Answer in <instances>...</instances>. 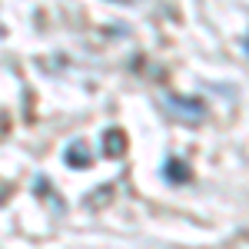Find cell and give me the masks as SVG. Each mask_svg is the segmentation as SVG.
I'll return each instance as SVG.
<instances>
[{
  "label": "cell",
  "instance_id": "obj_4",
  "mask_svg": "<svg viewBox=\"0 0 249 249\" xmlns=\"http://www.w3.org/2000/svg\"><path fill=\"white\" fill-rule=\"evenodd\" d=\"M166 173H170L173 179H186V170H183V166H176V163H170V166H166Z\"/></svg>",
  "mask_w": 249,
  "mask_h": 249
},
{
  "label": "cell",
  "instance_id": "obj_2",
  "mask_svg": "<svg viewBox=\"0 0 249 249\" xmlns=\"http://www.w3.org/2000/svg\"><path fill=\"white\" fill-rule=\"evenodd\" d=\"M123 150H126V136L120 133V130H107V136H103V153L120 156Z\"/></svg>",
  "mask_w": 249,
  "mask_h": 249
},
{
  "label": "cell",
  "instance_id": "obj_3",
  "mask_svg": "<svg viewBox=\"0 0 249 249\" xmlns=\"http://www.w3.org/2000/svg\"><path fill=\"white\" fill-rule=\"evenodd\" d=\"M67 163H70V166H87V163H90V156H87V146H83L80 140L67 146Z\"/></svg>",
  "mask_w": 249,
  "mask_h": 249
},
{
  "label": "cell",
  "instance_id": "obj_5",
  "mask_svg": "<svg viewBox=\"0 0 249 249\" xmlns=\"http://www.w3.org/2000/svg\"><path fill=\"white\" fill-rule=\"evenodd\" d=\"M246 47H249V40H246Z\"/></svg>",
  "mask_w": 249,
  "mask_h": 249
},
{
  "label": "cell",
  "instance_id": "obj_1",
  "mask_svg": "<svg viewBox=\"0 0 249 249\" xmlns=\"http://www.w3.org/2000/svg\"><path fill=\"white\" fill-rule=\"evenodd\" d=\"M170 110L176 116H183V120H199L203 116V107L196 100H170Z\"/></svg>",
  "mask_w": 249,
  "mask_h": 249
}]
</instances>
